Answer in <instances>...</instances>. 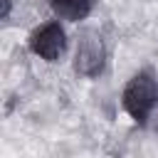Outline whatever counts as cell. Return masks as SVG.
Returning a JSON list of instances; mask_svg holds the SVG:
<instances>
[{"mask_svg": "<svg viewBox=\"0 0 158 158\" xmlns=\"http://www.w3.org/2000/svg\"><path fill=\"white\" fill-rule=\"evenodd\" d=\"M121 104H123L126 114L133 121L143 123L151 116V111L156 109V104H158V81H156V77L151 72L133 74L123 86Z\"/></svg>", "mask_w": 158, "mask_h": 158, "instance_id": "obj_1", "label": "cell"}, {"mask_svg": "<svg viewBox=\"0 0 158 158\" xmlns=\"http://www.w3.org/2000/svg\"><path fill=\"white\" fill-rule=\"evenodd\" d=\"M104 67H106V47H104L101 35L96 30H84L79 35L77 52H74L77 74H81L86 79H94L104 72Z\"/></svg>", "mask_w": 158, "mask_h": 158, "instance_id": "obj_2", "label": "cell"}, {"mask_svg": "<svg viewBox=\"0 0 158 158\" xmlns=\"http://www.w3.org/2000/svg\"><path fill=\"white\" fill-rule=\"evenodd\" d=\"M30 52L44 62H59L62 54L67 52V32L59 25V20L44 22L37 27L30 37Z\"/></svg>", "mask_w": 158, "mask_h": 158, "instance_id": "obj_3", "label": "cell"}, {"mask_svg": "<svg viewBox=\"0 0 158 158\" xmlns=\"http://www.w3.org/2000/svg\"><path fill=\"white\" fill-rule=\"evenodd\" d=\"M91 5H94V0H49L52 12L64 22L86 20L91 12Z\"/></svg>", "mask_w": 158, "mask_h": 158, "instance_id": "obj_4", "label": "cell"}, {"mask_svg": "<svg viewBox=\"0 0 158 158\" xmlns=\"http://www.w3.org/2000/svg\"><path fill=\"white\" fill-rule=\"evenodd\" d=\"M12 12V0H0V20H7Z\"/></svg>", "mask_w": 158, "mask_h": 158, "instance_id": "obj_5", "label": "cell"}]
</instances>
